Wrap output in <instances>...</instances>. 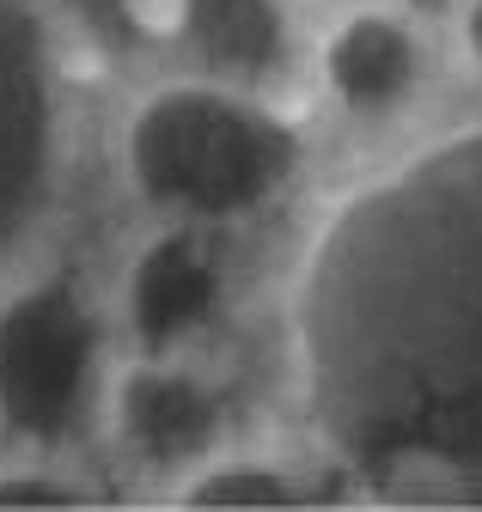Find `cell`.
I'll return each instance as SVG.
<instances>
[{
    "label": "cell",
    "instance_id": "obj_1",
    "mask_svg": "<svg viewBox=\"0 0 482 512\" xmlns=\"http://www.w3.org/2000/svg\"><path fill=\"white\" fill-rule=\"evenodd\" d=\"M293 378L385 500H482V122L360 177L306 238Z\"/></svg>",
    "mask_w": 482,
    "mask_h": 512
},
{
    "label": "cell",
    "instance_id": "obj_2",
    "mask_svg": "<svg viewBox=\"0 0 482 512\" xmlns=\"http://www.w3.org/2000/svg\"><path fill=\"white\" fill-rule=\"evenodd\" d=\"M123 159L159 214L238 220L293 177L299 135L232 80H171L135 104Z\"/></svg>",
    "mask_w": 482,
    "mask_h": 512
},
{
    "label": "cell",
    "instance_id": "obj_3",
    "mask_svg": "<svg viewBox=\"0 0 482 512\" xmlns=\"http://www.w3.org/2000/svg\"><path fill=\"white\" fill-rule=\"evenodd\" d=\"M98 360L92 311L68 287H25L0 305V421L25 439H55L86 403Z\"/></svg>",
    "mask_w": 482,
    "mask_h": 512
},
{
    "label": "cell",
    "instance_id": "obj_4",
    "mask_svg": "<svg viewBox=\"0 0 482 512\" xmlns=\"http://www.w3.org/2000/svg\"><path fill=\"white\" fill-rule=\"evenodd\" d=\"M55 55L31 0H0V250L49 196L55 177Z\"/></svg>",
    "mask_w": 482,
    "mask_h": 512
},
{
    "label": "cell",
    "instance_id": "obj_5",
    "mask_svg": "<svg viewBox=\"0 0 482 512\" xmlns=\"http://www.w3.org/2000/svg\"><path fill=\"white\" fill-rule=\"evenodd\" d=\"M421 25L409 7H354L324 37V86L348 116H391L421 86Z\"/></svg>",
    "mask_w": 482,
    "mask_h": 512
},
{
    "label": "cell",
    "instance_id": "obj_6",
    "mask_svg": "<svg viewBox=\"0 0 482 512\" xmlns=\"http://www.w3.org/2000/svg\"><path fill=\"white\" fill-rule=\"evenodd\" d=\"M110 415L123 445L147 464H202L220 427L214 391L196 372H177V366H135L116 384Z\"/></svg>",
    "mask_w": 482,
    "mask_h": 512
},
{
    "label": "cell",
    "instance_id": "obj_7",
    "mask_svg": "<svg viewBox=\"0 0 482 512\" xmlns=\"http://www.w3.org/2000/svg\"><path fill=\"white\" fill-rule=\"evenodd\" d=\"M220 305V269L196 244V232H159L141 244L129 269V324L141 330L147 348H171L196 336Z\"/></svg>",
    "mask_w": 482,
    "mask_h": 512
},
{
    "label": "cell",
    "instance_id": "obj_8",
    "mask_svg": "<svg viewBox=\"0 0 482 512\" xmlns=\"http://www.w3.org/2000/svg\"><path fill=\"white\" fill-rule=\"evenodd\" d=\"M177 37L208 68V80H263L287 55L281 0H177Z\"/></svg>",
    "mask_w": 482,
    "mask_h": 512
},
{
    "label": "cell",
    "instance_id": "obj_9",
    "mask_svg": "<svg viewBox=\"0 0 482 512\" xmlns=\"http://www.w3.org/2000/svg\"><path fill=\"white\" fill-rule=\"evenodd\" d=\"M299 476H287L269 458H202L190 464V482L177 488V500L190 506H287L299 500Z\"/></svg>",
    "mask_w": 482,
    "mask_h": 512
},
{
    "label": "cell",
    "instance_id": "obj_10",
    "mask_svg": "<svg viewBox=\"0 0 482 512\" xmlns=\"http://www.w3.org/2000/svg\"><path fill=\"white\" fill-rule=\"evenodd\" d=\"M55 500H74V488L49 476H0V506H55Z\"/></svg>",
    "mask_w": 482,
    "mask_h": 512
},
{
    "label": "cell",
    "instance_id": "obj_11",
    "mask_svg": "<svg viewBox=\"0 0 482 512\" xmlns=\"http://www.w3.org/2000/svg\"><path fill=\"white\" fill-rule=\"evenodd\" d=\"M403 7H409L415 19H428V13H446V7H452V0H403Z\"/></svg>",
    "mask_w": 482,
    "mask_h": 512
}]
</instances>
